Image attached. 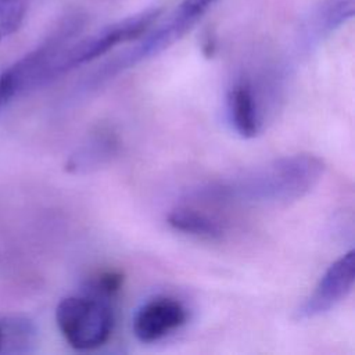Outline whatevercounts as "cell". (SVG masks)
I'll list each match as a JSON object with an SVG mask.
<instances>
[{
	"label": "cell",
	"mask_w": 355,
	"mask_h": 355,
	"mask_svg": "<svg viewBox=\"0 0 355 355\" xmlns=\"http://www.w3.org/2000/svg\"><path fill=\"white\" fill-rule=\"evenodd\" d=\"M324 162L308 153L280 157L240 171L198 190L215 202L248 205L287 204L306 196L322 179Z\"/></svg>",
	"instance_id": "6da1fadb"
},
{
	"label": "cell",
	"mask_w": 355,
	"mask_h": 355,
	"mask_svg": "<svg viewBox=\"0 0 355 355\" xmlns=\"http://www.w3.org/2000/svg\"><path fill=\"white\" fill-rule=\"evenodd\" d=\"M55 322L64 340L78 351L104 345L114 327L108 300L83 293L62 298L55 309Z\"/></svg>",
	"instance_id": "7a4b0ae2"
},
{
	"label": "cell",
	"mask_w": 355,
	"mask_h": 355,
	"mask_svg": "<svg viewBox=\"0 0 355 355\" xmlns=\"http://www.w3.org/2000/svg\"><path fill=\"white\" fill-rule=\"evenodd\" d=\"M161 14V8H148L112 25L105 26L97 33L65 46L55 57L51 67L53 79L108 53L118 44L141 37L154 25Z\"/></svg>",
	"instance_id": "3957f363"
},
{
	"label": "cell",
	"mask_w": 355,
	"mask_h": 355,
	"mask_svg": "<svg viewBox=\"0 0 355 355\" xmlns=\"http://www.w3.org/2000/svg\"><path fill=\"white\" fill-rule=\"evenodd\" d=\"M354 282V250H349L326 269L313 291L295 311V319L308 320L329 312L351 293Z\"/></svg>",
	"instance_id": "277c9868"
},
{
	"label": "cell",
	"mask_w": 355,
	"mask_h": 355,
	"mask_svg": "<svg viewBox=\"0 0 355 355\" xmlns=\"http://www.w3.org/2000/svg\"><path fill=\"white\" fill-rule=\"evenodd\" d=\"M186 306L173 297L158 295L146 301L133 318V334L146 344L159 341L186 324Z\"/></svg>",
	"instance_id": "5b68a950"
},
{
	"label": "cell",
	"mask_w": 355,
	"mask_h": 355,
	"mask_svg": "<svg viewBox=\"0 0 355 355\" xmlns=\"http://www.w3.org/2000/svg\"><path fill=\"white\" fill-rule=\"evenodd\" d=\"M121 141L116 132L108 125H98L76 146L65 162L69 173L85 175L110 164L119 153Z\"/></svg>",
	"instance_id": "8992f818"
},
{
	"label": "cell",
	"mask_w": 355,
	"mask_h": 355,
	"mask_svg": "<svg viewBox=\"0 0 355 355\" xmlns=\"http://www.w3.org/2000/svg\"><path fill=\"white\" fill-rule=\"evenodd\" d=\"M226 114L232 129L243 139L255 137L263 123L259 101L248 79H239L227 90Z\"/></svg>",
	"instance_id": "52a82bcc"
},
{
	"label": "cell",
	"mask_w": 355,
	"mask_h": 355,
	"mask_svg": "<svg viewBox=\"0 0 355 355\" xmlns=\"http://www.w3.org/2000/svg\"><path fill=\"white\" fill-rule=\"evenodd\" d=\"M168 225L182 233L191 234L205 240H220L223 237V225L204 211L190 207H178L166 216Z\"/></svg>",
	"instance_id": "ba28073f"
},
{
	"label": "cell",
	"mask_w": 355,
	"mask_h": 355,
	"mask_svg": "<svg viewBox=\"0 0 355 355\" xmlns=\"http://www.w3.org/2000/svg\"><path fill=\"white\" fill-rule=\"evenodd\" d=\"M37 330L21 315L0 318V354H31L35 351Z\"/></svg>",
	"instance_id": "9c48e42d"
},
{
	"label": "cell",
	"mask_w": 355,
	"mask_h": 355,
	"mask_svg": "<svg viewBox=\"0 0 355 355\" xmlns=\"http://www.w3.org/2000/svg\"><path fill=\"white\" fill-rule=\"evenodd\" d=\"M354 15V0H327L319 12L318 33H329Z\"/></svg>",
	"instance_id": "30bf717a"
},
{
	"label": "cell",
	"mask_w": 355,
	"mask_h": 355,
	"mask_svg": "<svg viewBox=\"0 0 355 355\" xmlns=\"http://www.w3.org/2000/svg\"><path fill=\"white\" fill-rule=\"evenodd\" d=\"M26 10V0H0V42L21 28Z\"/></svg>",
	"instance_id": "8fae6325"
},
{
	"label": "cell",
	"mask_w": 355,
	"mask_h": 355,
	"mask_svg": "<svg viewBox=\"0 0 355 355\" xmlns=\"http://www.w3.org/2000/svg\"><path fill=\"white\" fill-rule=\"evenodd\" d=\"M122 283H123V276L121 272L103 270L87 280L85 293L110 300L121 290Z\"/></svg>",
	"instance_id": "7c38bea8"
}]
</instances>
